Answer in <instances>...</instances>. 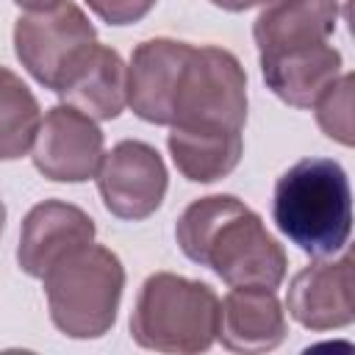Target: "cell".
Wrapping results in <instances>:
<instances>
[{
  "label": "cell",
  "instance_id": "cell-10",
  "mask_svg": "<svg viewBox=\"0 0 355 355\" xmlns=\"http://www.w3.org/2000/svg\"><path fill=\"white\" fill-rule=\"evenodd\" d=\"M94 219L64 200H44L33 205L19 230L17 263L31 277H44L61 258L94 241Z\"/></svg>",
  "mask_w": 355,
  "mask_h": 355
},
{
  "label": "cell",
  "instance_id": "cell-5",
  "mask_svg": "<svg viewBox=\"0 0 355 355\" xmlns=\"http://www.w3.org/2000/svg\"><path fill=\"white\" fill-rule=\"evenodd\" d=\"M247 122V75L239 58L216 44L191 47L169 125L244 130Z\"/></svg>",
  "mask_w": 355,
  "mask_h": 355
},
{
  "label": "cell",
  "instance_id": "cell-22",
  "mask_svg": "<svg viewBox=\"0 0 355 355\" xmlns=\"http://www.w3.org/2000/svg\"><path fill=\"white\" fill-rule=\"evenodd\" d=\"M3 227H6V205L0 200V233H3Z\"/></svg>",
  "mask_w": 355,
  "mask_h": 355
},
{
  "label": "cell",
  "instance_id": "cell-8",
  "mask_svg": "<svg viewBox=\"0 0 355 355\" xmlns=\"http://www.w3.org/2000/svg\"><path fill=\"white\" fill-rule=\"evenodd\" d=\"M33 166L55 183H83L103 161V130L72 105H53L31 144Z\"/></svg>",
  "mask_w": 355,
  "mask_h": 355
},
{
  "label": "cell",
  "instance_id": "cell-9",
  "mask_svg": "<svg viewBox=\"0 0 355 355\" xmlns=\"http://www.w3.org/2000/svg\"><path fill=\"white\" fill-rule=\"evenodd\" d=\"M355 280H352V255L319 258L302 266L286 291V308L294 322L305 330H338L355 319Z\"/></svg>",
  "mask_w": 355,
  "mask_h": 355
},
{
  "label": "cell",
  "instance_id": "cell-1",
  "mask_svg": "<svg viewBox=\"0 0 355 355\" xmlns=\"http://www.w3.org/2000/svg\"><path fill=\"white\" fill-rule=\"evenodd\" d=\"M183 255L208 266L230 288H277L286 277V250L263 219L233 194H211L189 202L175 227Z\"/></svg>",
  "mask_w": 355,
  "mask_h": 355
},
{
  "label": "cell",
  "instance_id": "cell-21",
  "mask_svg": "<svg viewBox=\"0 0 355 355\" xmlns=\"http://www.w3.org/2000/svg\"><path fill=\"white\" fill-rule=\"evenodd\" d=\"M19 8H25V11H44V8H53V6H58L61 0H14Z\"/></svg>",
  "mask_w": 355,
  "mask_h": 355
},
{
  "label": "cell",
  "instance_id": "cell-15",
  "mask_svg": "<svg viewBox=\"0 0 355 355\" xmlns=\"http://www.w3.org/2000/svg\"><path fill=\"white\" fill-rule=\"evenodd\" d=\"M336 22L338 0H269L252 25V39L258 53H275L327 42Z\"/></svg>",
  "mask_w": 355,
  "mask_h": 355
},
{
  "label": "cell",
  "instance_id": "cell-16",
  "mask_svg": "<svg viewBox=\"0 0 355 355\" xmlns=\"http://www.w3.org/2000/svg\"><path fill=\"white\" fill-rule=\"evenodd\" d=\"M169 155L178 172L191 183H214L227 178L244 153V139L239 130H216V128H191V125H169Z\"/></svg>",
  "mask_w": 355,
  "mask_h": 355
},
{
  "label": "cell",
  "instance_id": "cell-4",
  "mask_svg": "<svg viewBox=\"0 0 355 355\" xmlns=\"http://www.w3.org/2000/svg\"><path fill=\"white\" fill-rule=\"evenodd\" d=\"M53 324L69 338H100L116 322L125 266L103 244H86L61 258L44 277Z\"/></svg>",
  "mask_w": 355,
  "mask_h": 355
},
{
  "label": "cell",
  "instance_id": "cell-14",
  "mask_svg": "<svg viewBox=\"0 0 355 355\" xmlns=\"http://www.w3.org/2000/svg\"><path fill=\"white\" fill-rule=\"evenodd\" d=\"M92 119H116L128 105V67L114 47L92 44L55 92Z\"/></svg>",
  "mask_w": 355,
  "mask_h": 355
},
{
  "label": "cell",
  "instance_id": "cell-6",
  "mask_svg": "<svg viewBox=\"0 0 355 355\" xmlns=\"http://www.w3.org/2000/svg\"><path fill=\"white\" fill-rule=\"evenodd\" d=\"M97 44V31L72 0L44 11H25L14 25V50L22 67L47 89L58 92L72 67Z\"/></svg>",
  "mask_w": 355,
  "mask_h": 355
},
{
  "label": "cell",
  "instance_id": "cell-11",
  "mask_svg": "<svg viewBox=\"0 0 355 355\" xmlns=\"http://www.w3.org/2000/svg\"><path fill=\"white\" fill-rule=\"evenodd\" d=\"M194 44L178 39L141 42L128 64V105L133 114L153 125H169L175 111L178 83Z\"/></svg>",
  "mask_w": 355,
  "mask_h": 355
},
{
  "label": "cell",
  "instance_id": "cell-19",
  "mask_svg": "<svg viewBox=\"0 0 355 355\" xmlns=\"http://www.w3.org/2000/svg\"><path fill=\"white\" fill-rule=\"evenodd\" d=\"M86 3L108 25H130V22H139L155 6V0H86Z\"/></svg>",
  "mask_w": 355,
  "mask_h": 355
},
{
  "label": "cell",
  "instance_id": "cell-2",
  "mask_svg": "<svg viewBox=\"0 0 355 355\" xmlns=\"http://www.w3.org/2000/svg\"><path fill=\"white\" fill-rule=\"evenodd\" d=\"M272 216L277 230L311 258L347 247L352 230V191L344 166L333 158H302L275 183Z\"/></svg>",
  "mask_w": 355,
  "mask_h": 355
},
{
  "label": "cell",
  "instance_id": "cell-12",
  "mask_svg": "<svg viewBox=\"0 0 355 355\" xmlns=\"http://www.w3.org/2000/svg\"><path fill=\"white\" fill-rule=\"evenodd\" d=\"M286 311L275 288L236 286L222 300L216 338L230 352H269L286 341Z\"/></svg>",
  "mask_w": 355,
  "mask_h": 355
},
{
  "label": "cell",
  "instance_id": "cell-13",
  "mask_svg": "<svg viewBox=\"0 0 355 355\" xmlns=\"http://www.w3.org/2000/svg\"><path fill=\"white\" fill-rule=\"evenodd\" d=\"M258 61L272 94L294 108H313L341 75V53L327 42L261 53Z\"/></svg>",
  "mask_w": 355,
  "mask_h": 355
},
{
  "label": "cell",
  "instance_id": "cell-18",
  "mask_svg": "<svg viewBox=\"0 0 355 355\" xmlns=\"http://www.w3.org/2000/svg\"><path fill=\"white\" fill-rule=\"evenodd\" d=\"M352 72H344L336 78V83L313 103L316 122L333 141L349 147L352 144Z\"/></svg>",
  "mask_w": 355,
  "mask_h": 355
},
{
  "label": "cell",
  "instance_id": "cell-17",
  "mask_svg": "<svg viewBox=\"0 0 355 355\" xmlns=\"http://www.w3.org/2000/svg\"><path fill=\"white\" fill-rule=\"evenodd\" d=\"M42 122V108L25 80L0 67V161L22 158Z\"/></svg>",
  "mask_w": 355,
  "mask_h": 355
},
{
  "label": "cell",
  "instance_id": "cell-7",
  "mask_svg": "<svg viewBox=\"0 0 355 355\" xmlns=\"http://www.w3.org/2000/svg\"><path fill=\"white\" fill-rule=\"evenodd\" d=\"M97 191L103 205L125 222L155 214L166 194V166L158 150L139 139L116 141L97 166Z\"/></svg>",
  "mask_w": 355,
  "mask_h": 355
},
{
  "label": "cell",
  "instance_id": "cell-3",
  "mask_svg": "<svg viewBox=\"0 0 355 355\" xmlns=\"http://www.w3.org/2000/svg\"><path fill=\"white\" fill-rule=\"evenodd\" d=\"M219 311L222 302L208 283L175 272H155L139 288L130 336L139 347L155 352H205L216 341Z\"/></svg>",
  "mask_w": 355,
  "mask_h": 355
},
{
  "label": "cell",
  "instance_id": "cell-20",
  "mask_svg": "<svg viewBox=\"0 0 355 355\" xmlns=\"http://www.w3.org/2000/svg\"><path fill=\"white\" fill-rule=\"evenodd\" d=\"M214 6L225 8V11H247V8H255V6H263L269 0H211Z\"/></svg>",
  "mask_w": 355,
  "mask_h": 355
}]
</instances>
